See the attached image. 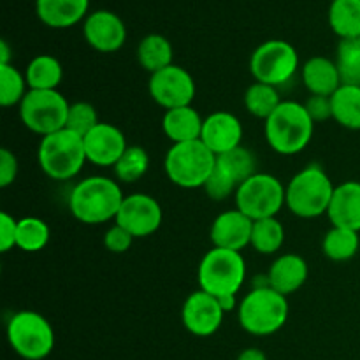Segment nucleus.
<instances>
[{
  "mask_svg": "<svg viewBox=\"0 0 360 360\" xmlns=\"http://www.w3.org/2000/svg\"><path fill=\"white\" fill-rule=\"evenodd\" d=\"M123 195L118 181L105 176H90L77 183L69 197V210L77 221L98 225L116 220Z\"/></svg>",
  "mask_w": 360,
  "mask_h": 360,
  "instance_id": "1",
  "label": "nucleus"
},
{
  "mask_svg": "<svg viewBox=\"0 0 360 360\" xmlns=\"http://www.w3.org/2000/svg\"><path fill=\"white\" fill-rule=\"evenodd\" d=\"M267 144L280 155H297L308 148L315 132V122L304 104L283 101L276 111L266 120Z\"/></svg>",
  "mask_w": 360,
  "mask_h": 360,
  "instance_id": "2",
  "label": "nucleus"
},
{
  "mask_svg": "<svg viewBox=\"0 0 360 360\" xmlns=\"http://www.w3.org/2000/svg\"><path fill=\"white\" fill-rule=\"evenodd\" d=\"M334 188L329 174L320 165H308L285 186V206L299 218H319L329 211Z\"/></svg>",
  "mask_w": 360,
  "mask_h": 360,
  "instance_id": "3",
  "label": "nucleus"
},
{
  "mask_svg": "<svg viewBox=\"0 0 360 360\" xmlns=\"http://www.w3.org/2000/svg\"><path fill=\"white\" fill-rule=\"evenodd\" d=\"M37 162L48 178L55 181H69L79 174L88 162L84 139L69 129L42 137L37 150Z\"/></svg>",
  "mask_w": 360,
  "mask_h": 360,
  "instance_id": "4",
  "label": "nucleus"
},
{
  "mask_svg": "<svg viewBox=\"0 0 360 360\" xmlns=\"http://www.w3.org/2000/svg\"><path fill=\"white\" fill-rule=\"evenodd\" d=\"M217 167V155L200 139L172 144L164 160L169 181L179 188H204Z\"/></svg>",
  "mask_w": 360,
  "mask_h": 360,
  "instance_id": "5",
  "label": "nucleus"
},
{
  "mask_svg": "<svg viewBox=\"0 0 360 360\" xmlns=\"http://www.w3.org/2000/svg\"><path fill=\"white\" fill-rule=\"evenodd\" d=\"M238 319L252 336H271L287 323L288 301L271 287L252 288L239 302Z\"/></svg>",
  "mask_w": 360,
  "mask_h": 360,
  "instance_id": "6",
  "label": "nucleus"
},
{
  "mask_svg": "<svg viewBox=\"0 0 360 360\" xmlns=\"http://www.w3.org/2000/svg\"><path fill=\"white\" fill-rule=\"evenodd\" d=\"M197 280L200 290L214 297L238 294L246 280V264L241 252L213 246L200 260Z\"/></svg>",
  "mask_w": 360,
  "mask_h": 360,
  "instance_id": "7",
  "label": "nucleus"
},
{
  "mask_svg": "<svg viewBox=\"0 0 360 360\" xmlns=\"http://www.w3.org/2000/svg\"><path fill=\"white\" fill-rule=\"evenodd\" d=\"M7 341L25 360H42L55 348V330L37 311H18L7 322Z\"/></svg>",
  "mask_w": 360,
  "mask_h": 360,
  "instance_id": "8",
  "label": "nucleus"
},
{
  "mask_svg": "<svg viewBox=\"0 0 360 360\" xmlns=\"http://www.w3.org/2000/svg\"><path fill=\"white\" fill-rule=\"evenodd\" d=\"M18 108L21 123L30 132L46 137L65 129L70 104L58 90H28Z\"/></svg>",
  "mask_w": 360,
  "mask_h": 360,
  "instance_id": "9",
  "label": "nucleus"
},
{
  "mask_svg": "<svg viewBox=\"0 0 360 360\" xmlns=\"http://www.w3.org/2000/svg\"><path fill=\"white\" fill-rule=\"evenodd\" d=\"M299 53L290 42L271 39L262 42L250 58V72L257 83L280 88L295 76Z\"/></svg>",
  "mask_w": 360,
  "mask_h": 360,
  "instance_id": "10",
  "label": "nucleus"
},
{
  "mask_svg": "<svg viewBox=\"0 0 360 360\" xmlns=\"http://www.w3.org/2000/svg\"><path fill=\"white\" fill-rule=\"evenodd\" d=\"M234 199L236 207L253 221L274 218L285 206V186L276 176L257 172L239 185Z\"/></svg>",
  "mask_w": 360,
  "mask_h": 360,
  "instance_id": "11",
  "label": "nucleus"
},
{
  "mask_svg": "<svg viewBox=\"0 0 360 360\" xmlns=\"http://www.w3.org/2000/svg\"><path fill=\"white\" fill-rule=\"evenodd\" d=\"M148 91L160 108L169 111V109L192 105L197 88L192 74L183 67L172 63V65L151 74Z\"/></svg>",
  "mask_w": 360,
  "mask_h": 360,
  "instance_id": "12",
  "label": "nucleus"
},
{
  "mask_svg": "<svg viewBox=\"0 0 360 360\" xmlns=\"http://www.w3.org/2000/svg\"><path fill=\"white\" fill-rule=\"evenodd\" d=\"M164 213L155 197L148 193H130L123 199L115 224L136 238H148L160 229Z\"/></svg>",
  "mask_w": 360,
  "mask_h": 360,
  "instance_id": "13",
  "label": "nucleus"
},
{
  "mask_svg": "<svg viewBox=\"0 0 360 360\" xmlns=\"http://www.w3.org/2000/svg\"><path fill=\"white\" fill-rule=\"evenodd\" d=\"M225 311L214 295L195 290L185 299L181 308V320L185 329L197 338H210L224 322Z\"/></svg>",
  "mask_w": 360,
  "mask_h": 360,
  "instance_id": "14",
  "label": "nucleus"
},
{
  "mask_svg": "<svg viewBox=\"0 0 360 360\" xmlns=\"http://www.w3.org/2000/svg\"><path fill=\"white\" fill-rule=\"evenodd\" d=\"M83 34L88 44L98 53H115L125 44L127 27L122 18L108 9L94 11L83 21Z\"/></svg>",
  "mask_w": 360,
  "mask_h": 360,
  "instance_id": "15",
  "label": "nucleus"
},
{
  "mask_svg": "<svg viewBox=\"0 0 360 360\" xmlns=\"http://www.w3.org/2000/svg\"><path fill=\"white\" fill-rule=\"evenodd\" d=\"M86 160L98 167H115L127 146L125 134L112 123L101 122L90 134L83 137Z\"/></svg>",
  "mask_w": 360,
  "mask_h": 360,
  "instance_id": "16",
  "label": "nucleus"
},
{
  "mask_svg": "<svg viewBox=\"0 0 360 360\" xmlns=\"http://www.w3.org/2000/svg\"><path fill=\"white\" fill-rule=\"evenodd\" d=\"M253 220L246 217L245 213L236 207V210L224 211L214 218L211 225L210 238L214 248L232 250V252H241L252 241Z\"/></svg>",
  "mask_w": 360,
  "mask_h": 360,
  "instance_id": "17",
  "label": "nucleus"
},
{
  "mask_svg": "<svg viewBox=\"0 0 360 360\" xmlns=\"http://www.w3.org/2000/svg\"><path fill=\"white\" fill-rule=\"evenodd\" d=\"M200 141L213 151L217 157L241 146L243 125L241 120L229 111L211 112L204 118Z\"/></svg>",
  "mask_w": 360,
  "mask_h": 360,
  "instance_id": "18",
  "label": "nucleus"
},
{
  "mask_svg": "<svg viewBox=\"0 0 360 360\" xmlns=\"http://www.w3.org/2000/svg\"><path fill=\"white\" fill-rule=\"evenodd\" d=\"M327 218L333 227L360 232V181H343L334 188Z\"/></svg>",
  "mask_w": 360,
  "mask_h": 360,
  "instance_id": "19",
  "label": "nucleus"
},
{
  "mask_svg": "<svg viewBox=\"0 0 360 360\" xmlns=\"http://www.w3.org/2000/svg\"><path fill=\"white\" fill-rule=\"evenodd\" d=\"M308 274V264L301 255H295V253H285L278 257L267 271L271 288L283 294L285 297L295 294L306 283Z\"/></svg>",
  "mask_w": 360,
  "mask_h": 360,
  "instance_id": "20",
  "label": "nucleus"
},
{
  "mask_svg": "<svg viewBox=\"0 0 360 360\" xmlns=\"http://www.w3.org/2000/svg\"><path fill=\"white\" fill-rule=\"evenodd\" d=\"M90 0H35L37 18L49 28H69L84 21Z\"/></svg>",
  "mask_w": 360,
  "mask_h": 360,
  "instance_id": "21",
  "label": "nucleus"
},
{
  "mask_svg": "<svg viewBox=\"0 0 360 360\" xmlns=\"http://www.w3.org/2000/svg\"><path fill=\"white\" fill-rule=\"evenodd\" d=\"M204 118L192 105L169 109L162 116V130L172 144L200 139Z\"/></svg>",
  "mask_w": 360,
  "mask_h": 360,
  "instance_id": "22",
  "label": "nucleus"
},
{
  "mask_svg": "<svg viewBox=\"0 0 360 360\" xmlns=\"http://www.w3.org/2000/svg\"><path fill=\"white\" fill-rule=\"evenodd\" d=\"M302 84L309 95H326L333 97L334 91L341 86L340 70L334 60L326 56H313L301 69Z\"/></svg>",
  "mask_w": 360,
  "mask_h": 360,
  "instance_id": "23",
  "label": "nucleus"
},
{
  "mask_svg": "<svg viewBox=\"0 0 360 360\" xmlns=\"http://www.w3.org/2000/svg\"><path fill=\"white\" fill-rule=\"evenodd\" d=\"M25 77L30 90H58L63 79V67L53 55H37L28 62Z\"/></svg>",
  "mask_w": 360,
  "mask_h": 360,
  "instance_id": "24",
  "label": "nucleus"
},
{
  "mask_svg": "<svg viewBox=\"0 0 360 360\" xmlns=\"http://www.w3.org/2000/svg\"><path fill=\"white\" fill-rule=\"evenodd\" d=\"M172 58L174 51L171 41L162 34H148L137 46V62L150 74L172 65Z\"/></svg>",
  "mask_w": 360,
  "mask_h": 360,
  "instance_id": "25",
  "label": "nucleus"
},
{
  "mask_svg": "<svg viewBox=\"0 0 360 360\" xmlns=\"http://www.w3.org/2000/svg\"><path fill=\"white\" fill-rule=\"evenodd\" d=\"M333 120L343 129L360 130V86L341 84L330 97Z\"/></svg>",
  "mask_w": 360,
  "mask_h": 360,
  "instance_id": "26",
  "label": "nucleus"
},
{
  "mask_svg": "<svg viewBox=\"0 0 360 360\" xmlns=\"http://www.w3.org/2000/svg\"><path fill=\"white\" fill-rule=\"evenodd\" d=\"M329 25L341 41L360 39V0H333Z\"/></svg>",
  "mask_w": 360,
  "mask_h": 360,
  "instance_id": "27",
  "label": "nucleus"
},
{
  "mask_svg": "<svg viewBox=\"0 0 360 360\" xmlns=\"http://www.w3.org/2000/svg\"><path fill=\"white\" fill-rule=\"evenodd\" d=\"M360 248L359 232L343 227H333L322 241V252L333 262H347L357 255Z\"/></svg>",
  "mask_w": 360,
  "mask_h": 360,
  "instance_id": "28",
  "label": "nucleus"
},
{
  "mask_svg": "<svg viewBox=\"0 0 360 360\" xmlns=\"http://www.w3.org/2000/svg\"><path fill=\"white\" fill-rule=\"evenodd\" d=\"M283 243L285 229L276 217L253 221L250 246H252L257 253H260V255H274L276 252H280Z\"/></svg>",
  "mask_w": 360,
  "mask_h": 360,
  "instance_id": "29",
  "label": "nucleus"
},
{
  "mask_svg": "<svg viewBox=\"0 0 360 360\" xmlns=\"http://www.w3.org/2000/svg\"><path fill=\"white\" fill-rule=\"evenodd\" d=\"M281 97L278 88L264 83H253L245 91V108L252 116L260 120H267L278 105L281 104Z\"/></svg>",
  "mask_w": 360,
  "mask_h": 360,
  "instance_id": "30",
  "label": "nucleus"
},
{
  "mask_svg": "<svg viewBox=\"0 0 360 360\" xmlns=\"http://www.w3.org/2000/svg\"><path fill=\"white\" fill-rule=\"evenodd\" d=\"M49 238H51V232H49L48 224L41 218L25 217L18 220L16 248H20L21 252H41L49 243Z\"/></svg>",
  "mask_w": 360,
  "mask_h": 360,
  "instance_id": "31",
  "label": "nucleus"
},
{
  "mask_svg": "<svg viewBox=\"0 0 360 360\" xmlns=\"http://www.w3.org/2000/svg\"><path fill=\"white\" fill-rule=\"evenodd\" d=\"M217 165L224 169L229 176H232L238 185H241L246 179L252 178L253 174H257L255 155L248 148L243 146V144L234 148L232 151H227V153L217 157Z\"/></svg>",
  "mask_w": 360,
  "mask_h": 360,
  "instance_id": "32",
  "label": "nucleus"
},
{
  "mask_svg": "<svg viewBox=\"0 0 360 360\" xmlns=\"http://www.w3.org/2000/svg\"><path fill=\"white\" fill-rule=\"evenodd\" d=\"M112 169H115L116 181L127 183V185L136 183L150 169V155L144 148L129 146Z\"/></svg>",
  "mask_w": 360,
  "mask_h": 360,
  "instance_id": "33",
  "label": "nucleus"
},
{
  "mask_svg": "<svg viewBox=\"0 0 360 360\" xmlns=\"http://www.w3.org/2000/svg\"><path fill=\"white\" fill-rule=\"evenodd\" d=\"M336 65L341 84L360 86V39H343L336 49Z\"/></svg>",
  "mask_w": 360,
  "mask_h": 360,
  "instance_id": "34",
  "label": "nucleus"
},
{
  "mask_svg": "<svg viewBox=\"0 0 360 360\" xmlns=\"http://www.w3.org/2000/svg\"><path fill=\"white\" fill-rule=\"evenodd\" d=\"M28 83L25 74L14 65H0V104L2 108L20 105L25 95L28 94Z\"/></svg>",
  "mask_w": 360,
  "mask_h": 360,
  "instance_id": "35",
  "label": "nucleus"
},
{
  "mask_svg": "<svg viewBox=\"0 0 360 360\" xmlns=\"http://www.w3.org/2000/svg\"><path fill=\"white\" fill-rule=\"evenodd\" d=\"M98 123H101V120H98V112L94 104L83 101L70 104L65 129L72 130L77 136L84 137L86 134H90Z\"/></svg>",
  "mask_w": 360,
  "mask_h": 360,
  "instance_id": "36",
  "label": "nucleus"
},
{
  "mask_svg": "<svg viewBox=\"0 0 360 360\" xmlns=\"http://www.w3.org/2000/svg\"><path fill=\"white\" fill-rule=\"evenodd\" d=\"M239 185L236 183V179L232 176H229L224 169H220L217 165L213 171V174L210 176V179L204 185V192L210 197L211 200H225L231 195H236Z\"/></svg>",
  "mask_w": 360,
  "mask_h": 360,
  "instance_id": "37",
  "label": "nucleus"
},
{
  "mask_svg": "<svg viewBox=\"0 0 360 360\" xmlns=\"http://www.w3.org/2000/svg\"><path fill=\"white\" fill-rule=\"evenodd\" d=\"M134 243V236L127 232L125 229L115 224L109 227L104 234V246L111 253H125L129 252Z\"/></svg>",
  "mask_w": 360,
  "mask_h": 360,
  "instance_id": "38",
  "label": "nucleus"
},
{
  "mask_svg": "<svg viewBox=\"0 0 360 360\" xmlns=\"http://www.w3.org/2000/svg\"><path fill=\"white\" fill-rule=\"evenodd\" d=\"M304 108L315 123L333 118V101L326 95H309L308 101L304 102Z\"/></svg>",
  "mask_w": 360,
  "mask_h": 360,
  "instance_id": "39",
  "label": "nucleus"
},
{
  "mask_svg": "<svg viewBox=\"0 0 360 360\" xmlns=\"http://www.w3.org/2000/svg\"><path fill=\"white\" fill-rule=\"evenodd\" d=\"M18 236V220L9 213H0V252L7 253L16 248Z\"/></svg>",
  "mask_w": 360,
  "mask_h": 360,
  "instance_id": "40",
  "label": "nucleus"
},
{
  "mask_svg": "<svg viewBox=\"0 0 360 360\" xmlns=\"http://www.w3.org/2000/svg\"><path fill=\"white\" fill-rule=\"evenodd\" d=\"M18 158L7 148L0 150V186L7 188L13 185L18 178Z\"/></svg>",
  "mask_w": 360,
  "mask_h": 360,
  "instance_id": "41",
  "label": "nucleus"
},
{
  "mask_svg": "<svg viewBox=\"0 0 360 360\" xmlns=\"http://www.w3.org/2000/svg\"><path fill=\"white\" fill-rule=\"evenodd\" d=\"M217 299L225 313H231V311H234V309H238V294L221 295V297H217Z\"/></svg>",
  "mask_w": 360,
  "mask_h": 360,
  "instance_id": "42",
  "label": "nucleus"
},
{
  "mask_svg": "<svg viewBox=\"0 0 360 360\" xmlns=\"http://www.w3.org/2000/svg\"><path fill=\"white\" fill-rule=\"evenodd\" d=\"M236 360H267V355L260 348H246Z\"/></svg>",
  "mask_w": 360,
  "mask_h": 360,
  "instance_id": "43",
  "label": "nucleus"
},
{
  "mask_svg": "<svg viewBox=\"0 0 360 360\" xmlns=\"http://www.w3.org/2000/svg\"><path fill=\"white\" fill-rule=\"evenodd\" d=\"M11 63V49L6 41H0V65H9Z\"/></svg>",
  "mask_w": 360,
  "mask_h": 360,
  "instance_id": "44",
  "label": "nucleus"
}]
</instances>
